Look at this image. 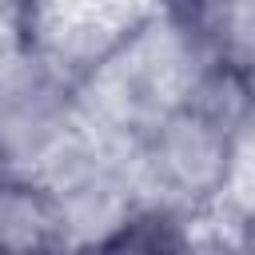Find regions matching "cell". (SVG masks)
I'll use <instances>...</instances> for the list:
<instances>
[{
  "label": "cell",
  "instance_id": "cell-5",
  "mask_svg": "<svg viewBox=\"0 0 255 255\" xmlns=\"http://www.w3.org/2000/svg\"><path fill=\"white\" fill-rule=\"evenodd\" d=\"M183 12L219 68H231L239 76L255 72V4H183Z\"/></svg>",
  "mask_w": 255,
  "mask_h": 255
},
{
  "label": "cell",
  "instance_id": "cell-7",
  "mask_svg": "<svg viewBox=\"0 0 255 255\" xmlns=\"http://www.w3.org/2000/svg\"><path fill=\"white\" fill-rule=\"evenodd\" d=\"M251 231H235V227H215L195 219L187 243L179 247V255H251Z\"/></svg>",
  "mask_w": 255,
  "mask_h": 255
},
{
  "label": "cell",
  "instance_id": "cell-2",
  "mask_svg": "<svg viewBox=\"0 0 255 255\" xmlns=\"http://www.w3.org/2000/svg\"><path fill=\"white\" fill-rule=\"evenodd\" d=\"M76 128V88L24 40L20 4H0V171L32 175Z\"/></svg>",
  "mask_w": 255,
  "mask_h": 255
},
{
  "label": "cell",
  "instance_id": "cell-3",
  "mask_svg": "<svg viewBox=\"0 0 255 255\" xmlns=\"http://www.w3.org/2000/svg\"><path fill=\"white\" fill-rule=\"evenodd\" d=\"M151 4H20L24 40L72 88L124 44Z\"/></svg>",
  "mask_w": 255,
  "mask_h": 255
},
{
  "label": "cell",
  "instance_id": "cell-1",
  "mask_svg": "<svg viewBox=\"0 0 255 255\" xmlns=\"http://www.w3.org/2000/svg\"><path fill=\"white\" fill-rule=\"evenodd\" d=\"M215 68L199 44L183 4H151V12L76 84V120L108 139L135 143L183 108L195 84Z\"/></svg>",
  "mask_w": 255,
  "mask_h": 255
},
{
  "label": "cell",
  "instance_id": "cell-6",
  "mask_svg": "<svg viewBox=\"0 0 255 255\" xmlns=\"http://www.w3.org/2000/svg\"><path fill=\"white\" fill-rule=\"evenodd\" d=\"M191 227H195L191 219H179L159 207H143L124 227H116L112 235H104L96 243L76 247L72 255H179Z\"/></svg>",
  "mask_w": 255,
  "mask_h": 255
},
{
  "label": "cell",
  "instance_id": "cell-4",
  "mask_svg": "<svg viewBox=\"0 0 255 255\" xmlns=\"http://www.w3.org/2000/svg\"><path fill=\"white\" fill-rule=\"evenodd\" d=\"M68 215L36 175L0 171V255H72Z\"/></svg>",
  "mask_w": 255,
  "mask_h": 255
}]
</instances>
